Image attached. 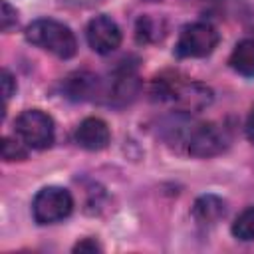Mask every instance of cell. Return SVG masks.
<instances>
[{"mask_svg":"<svg viewBox=\"0 0 254 254\" xmlns=\"http://www.w3.org/2000/svg\"><path fill=\"white\" fill-rule=\"evenodd\" d=\"M65 93L67 97L75 99V101H83V99H91L93 95L99 93V81L93 73L89 71H77L71 73L65 79Z\"/></svg>","mask_w":254,"mask_h":254,"instance_id":"11","label":"cell"},{"mask_svg":"<svg viewBox=\"0 0 254 254\" xmlns=\"http://www.w3.org/2000/svg\"><path fill=\"white\" fill-rule=\"evenodd\" d=\"M73 250H75V252H99L101 246H99L93 238H85V240L77 242V244L73 246Z\"/></svg>","mask_w":254,"mask_h":254,"instance_id":"18","label":"cell"},{"mask_svg":"<svg viewBox=\"0 0 254 254\" xmlns=\"http://www.w3.org/2000/svg\"><path fill=\"white\" fill-rule=\"evenodd\" d=\"M73 210V198L67 189L62 187H44L38 190L32 202V214L38 224L60 222L69 216Z\"/></svg>","mask_w":254,"mask_h":254,"instance_id":"3","label":"cell"},{"mask_svg":"<svg viewBox=\"0 0 254 254\" xmlns=\"http://www.w3.org/2000/svg\"><path fill=\"white\" fill-rule=\"evenodd\" d=\"M26 38L34 46L54 54L56 58L69 60L77 52V40L73 32L58 20H36L26 28Z\"/></svg>","mask_w":254,"mask_h":254,"instance_id":"1","label":"cell"},{"mask_svg":"<svg viewBox=\"0 0 254 254\" xmlns=\"http://www.w3.org/2000/svg\"><path fill=\"white\" fill-rule=\"evenodd\" d=\"M14 93H16V79L8 69H4L2 71V95H4V101L8 103V99Z\"/></svg>","mask_w":254,"mask_h":254,"instance_id":"16","label":"cell"},{"mask_svg":"<svg viewBox=\"0 0 254 254\" xmlns=\"http://www.w3.org/2000/svg\"><path fill=\"white\" fill-rule=\"evenodd\" d=\"M111 133L103 119L99 117H87L83 119L75 129V143L81 149L87 151H101L109 145Z\"/></svg>","mask_w":254,"mask_h":254,"instance_id":"8","label":"cell"},{"mask_svg":"<svg viewBox=\"0 0 254 254\" xmlns=\"http://www.w3.org/2000/svg\"><path fill=\"white\" fill-rule=\"evenodd\" d=\"M232 234L242 242L254 240V206H248L236 216V220L232 222Z\"/></svg>","mask_w":254,"mask_h":254,"instance_id":"14","label":"cell"},{"mask_svg":"<svg viewBox=\"0 0 254 254\" xmlns=\"http://www.w3.org/2000/svg\"><path fill=\"white\" fill-rule=\"evenodd\" d=\"M187 151L192 157L208 159L222 153L228 145L226 131L216 123H198L187 133Z\"/></svg>","mask_w":254,"mask_h":254,"instance_id":"6","label":"cell"},{"mask_svg":"<svg viewBox=\"0 0 254 254\" xmlns=\"http://www.w3.org/2000/svg\"><path fill=\"white\" fill-rule=\"evenodd\" d=\"M218 44V32L208 22H192L183 28L175 54L179 58H204Z\"/></svg>","mask_w":254,"mask_h":254,"instance_id":"5","label":"cell"},{"mask_svg":"<svg viewBox=\"0 0 254 254\" xmlns=\"http://www.w3.org/2000/svg\"><path fill=\"white\" fill-rule=\"evenodd\" d=\"M85 38L89 48L95 54H111L119 48L121 44V30L115 24V20H111L109 16H95L93 20H89L87 30H85Z\"/></svg>","mask_w":254,"mask_h":254,"instance_id":"7","label":"cell"},{"mask_svg":"<svg viewBox=\"0 0 254 254\" xmlns=\"http://www.w3.org/2000/svg\"><path fill=\"white\" fill-rule=\"evenodd\" d=\"M226 214V202L216 194H202L192 204V216L198 224H216Z\"/></svg>","mask_w":254,"mask_h":254,"instance_id":"10","label":"cell"},{"mask_svg":"<svg viewBox=\"0 0 254 254\" xmlns=\"http://www.w3.org/2000/svg\"><path fill=\"white\" fill-rule=\"evenodd\" d=\"M62 2H65L69 6H87V4H91L95 0H62Z\"/></svg>","mask_w":254,"mask_h":254,"instance_id":"20","label":"cell"},{"mask_svg":"<svg viewBox=\"0 0 254 254\" xmlns=\"http://www.w3.org/2000/svg\"><path fill=\"white\" fill-rule=\"evenodd\" d=\"M246 137L254 143V109L250 111V115H248V121H246Z\"/></svg>","mask_w":254,"mask_h":254,"instance_id":"19","label":"cell"},{"mask_svg":"<svg viewBox=\"0 0 254 254\" xmlns=\"http://www.w3.org/2000/svg\"><path fill=\"white\" fill-rule=\"evenodd\" d=\"M2 30L4 32H8L14 24H16V10L6 2V0H2Z\"/></svg>","mask_w":254,"mask_h":254,"instance_id":"17","label":"cell"},{"mask_svg":"<svg viewBox=\"0 0 254 254\" xmlns=\"http://www.w3.org/2000/svg\"><path fill=\"white\" fill-rule=\"evenodd\" d=\"M14 127L16 135L32 149H48L54 143V119L40 109L22 111Z\"/></svg>","mask_w":254,"mask_h":254,"instance_id":"4","label":"cell"},{"mask_svg":"<svg viewBox=\"0 0 254 254\" xmlns=\"http://www.w3.org/2000/svg\"><path fill=\"white\" fill-rule=\"evenodd\" d=\"M149 2H159V0H149Z\"/></svg>","mask_w":254,"mask_h":254,"instance_id":"21","label":"cell"},{"mask_svg":"<svg viewBox=\"0 0 254 254\" xmlns=\"http://www.w3.org/2000/svg\"><path fill=\"white\" fill-rule=\"evenodd\" d=\"M230 67L244 77H254V40H242L230 54Z\"/></svg>","mask_w":254,"mask_h":254,"instance_id":"12","label":"cell"},{"mask_svg":"<svg viewBox=\"0 0 254 254\" xmlns=\"http://www.w3.org/2000/svg\"><path fill=\"white\" fill-rule=\"evenodd\" d=\"M28 145L22 141V139H10V137H4L2 139V159L4 161H22L28 157Z\"/></svg>","mask_w":254,"mask_h":254,"instance_id":"15","label":"cell"},{"mask_svg":"<svg viewBox=\"0 0 254 254\" xmlns=\"http://www.w3.org/2000/svg\"><path fill=\"white\" fill-rule=\"evenodd\" d=\"M165 34V28H163V22L157 20V18H151V16H141L135 24V38L139 44H151V42H157L161 40Z\"/></svg>","mask_w":254,"mask_h":254,"instance_id":"13","label":"cell"},{"mask_svg":"<svg viewBox=\"0 0 254 254\" xmlns=\"http://www.w3.org/2000/svg\"><path fill=\"white\" fill-rule=\"evenodd\" d=\"M155 99L161 101H173L181 111L187 113H198L212 101V91L202 83H181V81H169V79H157L153 83Z\"/></svg>","mask_w":254,"mask_h":254,"instance_id":"2","label":"cell"},{"mask_svg":"<svg viewBox=\"0 0 254 254\" xmlns=\"http://www.w3.org/2000/svg\"><path fill=\"white\" fill-rule=\"evenodd\" d=\"M137 91H139V77L135 69L127 65L117 69L109 83V101L127 103L137 95Z\"/></svg>","mask_w":254,"mask_h":254,"instance_id":"9","label":"cell"}]
</instances>
